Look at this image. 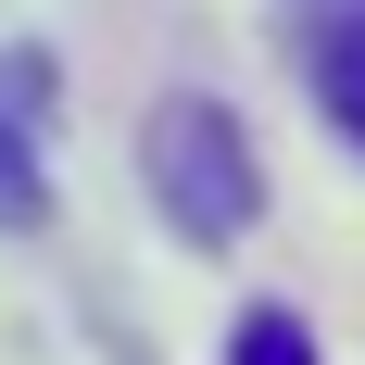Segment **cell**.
Returning <instances> with one entry per match:
<instances>
[{
    "instance_id": "obj_1",
    "label": "cell",
    "mask_w": 365,
    "mask_h": 365,
    "mask_svg": "<svg viewBox=\"0 0 365 365\" xmlns=\"http://www.w3.org/2000/svg\"><path fill=\"white\" fill-rule=\"evenodd\" d=\"M139 177H151V215L177 227V240H240V227L264 215V164H252V139H240V113L227 101H202V88H177V101H151V126H139Z\"/></svg>"
},
{
    "instance_id": "obj_2",
    "label": "cell",
    "mask_w": 365,
    "mask_h": 365,
    "mask_svg": "<svg viewBox=\"0 0 365 365\" xmlns=\"http://www.w3.org/2000/svg\"><path fill=\"white\" fill-rule=\"evenodd\" d=\"M290 63L340 139L365 151V0H290Z\"/></svg>"
},
{
    "instance_id": "obj_3",
    "label": "cell",
    "mask_w": 365,
    "mask_h": 365,
    "mask_svg": "<svg viewBox=\"0 0 365 365\" xmlns=\"http://www.w3.org/2000/svg\"><path fill=\"white\" fill-rule=\"evenodd\" d=\"M38 215H51V177H38V126L0 101V240H26Z\"/></svg>"
},
{
    "instance_id": "obj_4",
    "label": "cell",
    "mask_w": 365,
    "mask_h": 365,
    "mask_svg": "<svg viewBox=\"0 0 365 365\" xmlns=\"http://www.w3.org/2000/svg\"><path fill=\"white\" fill-rule=\"evenodd\" d=\"M227 365H328V353H315V328H302L290 302H252V315L227 328Z\"/></svg>"
}]
</instances>
